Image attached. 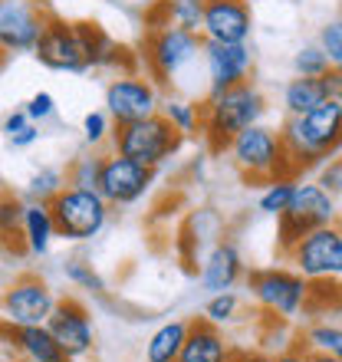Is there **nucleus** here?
Returning <instances> with one entry per match:
<instances>
[{
  "instance_id": "25",
  "label": "nucleus",
  "mask_w": 342,
  "mask_h": 362,
  "mask_svg": "<svg viewBox=\"0 0 342 362\" xmlns=\"http://www.w3.org/2000/svg\"><path fill=\"white\" fill-rule=\"evenodd\" d=\"M162 115L168 119L181 135H201L204 129V105L198 103H184V99H165L162 103Z\"/></svg>"
},
{
  "instance_id": "44",
  "label": "nucleus",
  "mask_w": 342,
  "mask_h": 362,
  "mask_svg": "<svg viewBox=\"0 0 342 362\" xmlns=\"http://www.w3.org/2000/svg\"><path fill=\"white\" fill-rule=\"evenodd\" d=\"M339 23H342V7H339Z\"/></svg>"
},
{
  "instance_id": "15",
  "label": "nucleus",
  "mask_w": 342,
  "mask_h": 362,
  "mask_svg": "<svg viewBox=\"0 0 342 362\" xmlns=\"http://www.w3.org/2000/svg\"><path fill=\"white\" fill-rule=\"evenodd\" d=\"M47 326L53 329L57 343L63 346V353H66L73 362L93 353V346H95L93 316H89V310L79 303L76 296H66V300H59Z\"/></svg>"
},
{
  "instance_id": "29",
  "label": "nucleus",
  "mask_w": 342,
  "mask_h": 362,
  "mask_svg": "<svg viewBox=\"0 0 342 362\" xmlns=\"http://www.w3.org/2000/svg\"><path fill=\"white\" fill-rule=\"evenodd\" d=\"M303 343L313 349V353H326L333 359L342 362V326L333 323H313L303 333Z\"/></svg>"
},
{
  "instance_id": "35",
  "label": "nucleus",
  "mask_w": 342,
  "mask_h": 362,
  "mask_svg": "<svg viewBox=\"0 0 342 362\" xmlns=\"http://www.w3.org/2000/svg\"><path fill=\"white\" fill-rule=\"evenodd\" d=\"M319 47L326 49V57H329L333 69H342V23L339 20L329 23V27H323V33H319Z\"/></svg>"
},
{
  "instance_id": "4",
  "label": "nucleus",
  "mask_w": 342,
  "mask_h": 362,
  "mask_svg": "<svg viewBox=\"0 0 342 362\" xmlns=\"http://www.w3.org/2000/svg\"><path fill=\"white\" fill-rule=\"evenodd\" d=\"M181 142H184V135L162 112L145 115L138 122L115 125L112 132V152L125 155L138 165H148V168H158V165L168 162L181 148Z\"/></svg>"
},
{
  "instance_id": "31",
  "label": "nucleus",
  "mask_w": 342,
  "mask_h": 362,
  "mask_svg": "<svg viewBox=\"0 0 342 362\" xmlns=\"http://www.w3.org/2000/svg\"><path fill=\"white\" fill-rule=\"evenodd\" d=\"M63 274H66L69 284H76L79 290H89V293L95 296H105V284H102V276L93 270V264H86L83 257H69L63 260Z\"/></svg>"
},
{
  "instance_id": "12",
  "label": "nucleus",
  "mask_w": 342,
  "mask_h": 362,
  "mask_svg": "<svg viewBox=\"0 0 342 362\" xmlns=\"http://www.w3.org/2000/svg\"><path fill=\"white\" fill-rule=\"evenodd\" d=\"M105 112L112 115L115 125L138 122L145 115L162 112L158 103V89L142 73H119V76L105 86Z\"/></svg>"
},
{
  "instance_id": "6",
  "label": "nucleus",
  "mask_w": 342,
  "mask_h": 362,
  "mask_svg": "<svg viewBox=\"0 0 342 362\" xmlns=\"http://www.w3.org/2000/svg\"><path fill=\"white\" fill-rule=\"evenodd\" d=\"M326 224H336V198L319 181L300 178L290 208L276 218V244L283 254H290L309 230L326 228Z\"/></svg>"
},
{
  "instance_id": "37",
  "label": "nucleus",
  "mask_w": 342,
  "mask_h": 362,
  "mask_svg": "<svg viewBox=\"0 0 342 362\" xmlns=\"http://www.w3.org/2000/svg\"><path fill=\"white\" fill-rule=\"evenodd\" d=\"M319 185L329 194H342V158H329L326 165H319Z\"/></svg>"
},
{
  "instance_id": "45",
  "label": "nucleus",
  "mask_w": 342,
  "mask_h": 362,
  "mask_svg": "<svg viewBox=\"0 0 342 362\" xmlns=\"http://www.w3.org/2000/svg\"><path fill=\"white\" fill-rule=\"evenodd\" d=\"M244 4H250V0H244Z\"/></svg>"
},
{
  "instance_id": "24",
  "label": "nucleus",
  "mask_w": 342,
  "mask_h": 362,
  "mask_svg": "<svg viewBox=\"0 0 342 362\" xmlns=\"http://www.w3.org/2000/svg\"><path fill=\"white\" fill-rule=\"evenodd\" d=\"M102 168H105V155L102 152H83V155H76V158L66 165V185H73V188L99 191Z\"/></svg>"
},
{
  "instance_id": "20",
  "label": "nucleus",
  "mask_w": 342,
  "mask_h": 362,
  "mask_svg": "<svg viewBox=\"0 0 342 362\" xmlns=\"http://www.w3.org/2000/svg\"><path fill=\"white\" fill-rule=\"evenodd\" d=\"M230 356H234V349L228 346L218 323H211L204 316L188 320V339H184L178 362H230Z\"/></svg>"
},
{
  "instance_id": "10",
  "label": "nucleus",
  "mask_w": 342,
  "mask_h": 362,
  "mask_svg": "<svg viewBox=\"0 0 342 362\" xmlns=\"http://www.w3.org/2000/svg\"><path fill=\"white\" fill-rule=\"evenodd\" d=\"M57 296L47 286V280L37 274H20L4 290V323L7 326H40L49 323L57 310Z\"/></svg>"
},
{
  "instance_id": "38",
  "label": "nucleus",
  "mask_w": 342,
  "mask_h": 362,
  "mask_svg": "<svg viewBox=\"0 0 342 362\" xmlns=\"http://www.w3.org/2000/svg\"><path fill=\"white\" fill-rule=\"evenodd\" d=\"M23 109L30 112L33 122H43V119H49V115L57 112V99L49 93H37V95H30V103L23 105Z\"/></svg>"
},
{
  "instance_id": "9",
  "label": "nucleus",
  "mask_w": 342,
  "mask_h": 362,
  "mask_svg": "<svg viewBox=\"0 0 342 362\" xmlns=\"http://www.w3.org/2000/svg\"><path fill=\"white\" fill-rule=\"evenodd\" d=\"M286 257L306 280H342V228L326 224L309 230Z\"/></svg>"
},
{
  "instance_id": "8",
  "label": "nucleus",
  "mask_w": 342,
  "mask_h": 362,
  "mask_svg": "<svg viewBox=\"0 0 342 362\" xmlns=\"http://www.w3.org/2000/svg\"><path fill=\"white\" fill-rule=\"evenodd\" d=\"M247 286L260 303V310H266L270 316H280V320L300 316L306 310V300H309V280L296 267L250 270Z\"/></svg>"
},
{
  "instance_id": "27",
  "label": "nucleus",
  "mask_w": 342,
  "mask_h": 362,
  "mask_svg": "<svg viewBox=\"0 0 342 362\" xmlns=\"http://www.w3.org/2000/svg\"><path fill=\"white\" fill-rule=\"evenodd\" d=\"M162 7H165V20L171 27H184L191 33H201L208 0H162Z\"/></svg>"
},
{
  "instance_id": "26",
  "label": "nucleus",
  "mask_w": 342,
  "mask_h": 362,
  "mask_svg": "<svg viewBox=\"0 0 342 362\" xmlns=\"http://www.w3.org/2000/svg\"><path fill=\"white\" fill-rule=\"evenodd\" d=\"M296 185H300V178H273L270 185H264L260 198H256V211L266 214V218H280L293 201Z\"/></svg>"
},
{
  "instance_id": "23",
  "label": "nucleus",
  "mask_w": 342,
  "mask_h": 362,
  "mask_svg": "<svg viewBox=\"0 0 342 362\" xmlns=\"http://www.w3.org/2000/svg\"><path fill=\"white\" fill-rule=\"evenodd\" d=\"M326 99H329V93L323 86V76H296L283 89V105L290 115L313 112L316 105H323Z\"/></svg>"
},
{
  "instance_id": "14",
  "label": "nucleus",
  "mask_w": 342,
  "mask_h": 362,
  "mask_svg": "<svg viewBox=\"0 0 342 362\" xmlns=\"http://www.w3.org/2000/svg\"><path fill=\"white\" fill-rule=\"evenodd\" d=\"M47 10L33 0H0V43L7 53H33L47 30Z\"/></svg>"
},
{
  "instance_id": "1",
  "label": "nucleus",
  "mask_w": 342,
  "mask_h": 362,
  "mask_svg": "<svg viewBox=\"0 0 342 362\" xmlns=\"http://www.w3.org/2000/svg\"><path fill=\"white\" fill-rule=\"evenodd\" d=\"M293 178L316 165H326L342 152V103L326 99L306 115H290L280 129Z\"/></svg>"
},
{
  "instance_id": "3",
  "label": "nucleus",
  "mask_w": 342,
  "mask_h": 362,
  "mask_svg": "<svg viewBox=\"0 0 342 362\" xmlns=\"http://www.w3.org/2000/svg\"><path fill=\"white\" fill-rule=\"evenodd\" d=\"M228 152L234 158V168L247 185H270L273 178H293L283 135L276 129H266L260 122L250 125L234 139Z\"/></svg>"
},
{
  "instance_id": "21",
  "label": "nucleus",
  "mask_w": 342,
  "mask_h": 362,
  "mask_svg": "<svg viewBox=\"0 0 342 362\" xmlns=\"http://www.w3.org/2000/svg\"><path fill=\"white\" fill-rule=\"evenodd\" d=\"M20 234H23V244H27L30 254H33V257H43V254L49 250V244H53V238H59V234H57V221H53L49 204H43V201L27 204Z\"/></svg>"
},
{
  "instance_id": "18",
  "label": "nucleus",
  "mask_w": 342,
  "mask_h": 362,
  "mask_svg": "<svg viewBox=\"0 0 342 362\" xmlns=\"http://www.w3.org/2000/svg\"><path fill=\"white\" fill-rule=\"evenodd\" d=\"M201 286L208 293H224L234 290L240 280H247V267L234 240H214L208 250V257L201 260Z\"/></svg>"
},
{
  "instance_id": "13",
  "label": "nucleus",
  "mask_w": 342,
  "mask_h": 362,
  "mask_svg": "<svg viewBox=\"0 0 342 362\" xmlns=\"http://www.w3.org/2000/svg\"><path fill=\"white\" fill-rule=\"evenodd\" d=\"M152 178L155 168L132 162V158H125L119 152H109L105 155L102 181H99V194L112 208H129V204L145 198V191L152 188Z\"/></svg>"
},
{
  "instance_id": "30",
  "label": "nucleus",
  "mask_w": 342,
  "mask_h": 362,
  "mask_svg": "<svg viewBox=\"0 0 342 362\" xmlns=\"http://www.w3.org/2000/svg\"><path fill=\"white\" fill-rule=\"evenodd\" d=\"M293 69L296 76H326L333 69V63H329V57H326V49L319 43H306V47L296 49Z\"/></svg>"
},
{
  "instance_id": "33",
  "label": "nucleus",
  "mask_w": 342,
  "mask_h": 362,
  "mask_svg": "<svg viewBox=\"0 0 342 362\" xmlns=\"http://www.w3.org/2000/svg\"><path fill=\"white\" fill-rule=\"evenodd\" d=\"M237 306H240V300H237V293H234V290H224V293H211V300L204 303V320H211V323L224 326V323H230V320L237 316Z\"/></svg>"
},
{
  "instance_id": "41",
  "label": "nucleus",
  "mask_w": 342,
  "mask_h": 362,
  "mask_svg": "<svg viewBox=\"0 0 342 362\" xmlns=\"http://www.w3.org/2000/svg\"><path fill=\"white\" fill-rule=\"evenodd\" d=\"M306 356H309V346L293 343V346H286V349H280V353L273 356V362H306Z\"/></svg>"
},
{
  "instance_id": "19",
  "label": "nucleus",
  "mask_w": 342,
  "mask_h": 362,
  "mask_svg": "<svg viewBox=\"0 0 342 362\" xmlns=\"http://www.w3.org/2000/svg\"><path fill=\"white\" fill-rule=\"evenodd\" d=\"M4 343L13 346V353L23 362H73L47 323L40 326H7L4 323Z\"/></svg>"
},
{
  "instance_id": "36",
  "label": "nucleus",
  "mask_w": 342,
  "mask_h": 362,
  "mask_svg": "<svg viewBox=\"0 0 342 362\" xmlns=\"http://www.w3.org/2000/svg\"><path fill=\"white\" fill-rule=\"evenodd\" d=\"M23 211L27 204H20L17 198H4V211H0V224H4V234H17L23 228Z\"/></svg>"
},
{
  "instance_id": "32",
  "label": "nucleus",
  "mask_w": 342,
  "mask_h": 362,
  "mask_svg": "<svg viewBox=\"0 0 342 362\" xmlns=\"http://www.w3.org/2000/svg\"><path fill=\"white\" fill-rule=\"evenodd\" d=\"M63 188H66V175L59 172V168H40L27 185V191L33 194V201H43V204H49Z\"/></svg>"
},
{
  "instance_id": "28",
  "label": "nucleus",
  "mask_w": 342,
  "mask_h": 362,
  "mask_svg": "<svg viewBox=\"0 0 342 362\" xmlns=\"http://www.w3.org/2000/svg\"><path fill=\"white\" fill-rule=\"evenodd\" d=\"M326 310H342V284L333 280H309V300L303 313L326 316Z\"/></svg>"
},
{
  "instance_id": "5",
  "label": "nucleus",
  "mask_w": 342,
  "mask_h": 362,
  "mask_svg": "<svg viewBox=\"0 0 342 362\" xmlns=\"http://www.w3.org/2000/svg\"><path fill=\"white\" fill-rule=\"evenodd\" d=\"M198 53H204L201 33H191L184 27H155L145 33L138 57H142L145 76L158 86H171V79L178 76L191 59H198Z\"/></svg>"
},
{
  "instance_id": "43",
  "label": "nucleus",
  "mask_w": 342,
  "mask_h": 362,
  "mask_svg": "<svg viewBox=\"0 0 342 362\" xmlns=\"http://www.w3.org/2000/svg\"><path fill=\"white\" fill-rule=\"evenodd\" d=\"M306 362H339V359H333V356H326V353H313V349H309Z\"/></svg>"
},
{
  "instance_id": "16",
  "label": "nucleus",
  "mask_w": 342,
  "mask_h": 362,
  "mask_svg": "<svg viewBox=\"0 0 342 362\" xmlns=\"http://www.w3.org/2000/svg\"><path fill=\"white\" fill-rule=\"evenodd\" d=\"M204 66H208L211 93H224L230 86L250 83L254 73V53L247 43H211L204 40Z\"/></svg>"
},
{
  "instance_id": "17",
  "label": "nucleus",
  "mask_w": 342,
  "mask_h": 362,
  "mask_svg": "<svg viewBox=\"0 0 342 362\" xmlns=\"http://www.w3.org/2000/svg\"><path fill=\"white\" fill-rule=\"evenodd\" d=\"M254 30V13L244 0H208L201 37L211 43H247Z\"/></svg>"
},
{
  "instance_id": "34",
  "label": "nucleus",
  "mask_w": 342,
  "mask_h": 362,
  "mask_svg": "<svg viewBox=\"0 0 342 362\" xmlns=\"http://www.w3.org/2000/svg\"><path fill=\"white\" fill-rule=\"evenodd\" d=\"M112 115L105 112H86V119H83V135H86V142L93 145V148H99L102 142H112Z\"/></svg>"
},
{
  "instance_id": "40",
  "label": "nucleus",
  "mask_w": 342,
  "mask_h": 362,
  "mask_svg": "<svg viewBox=\"0 0 342 362\" xmlns=\"http://www.w3.org/2000/svg\"><path fill=\"white\" fill-rule=\"evenodd\" d=\"M40 139V122H30L23 132H17V135H10L7 139V145L10 148H30V145Z\"/></svg>"
},
{
  "instance_id": "39",
  "label": "nucleus",
  "mask_w": 342,
  "mask_h": 362,
  "mask_svg": "<svg viewBox=\"0 0 342 362\" xmlns=\"http://www.w3.org/2000/svg\"><path fill=\"white\" fill-rule=\"evenodd\" d=\"M33 122V119H30V112L27 109H13V112L7 115V119H4V135H17V132H23V129H27V125Z\"/></svg>"
},
{
  "instance_id": "2",
  "label": "nucleus",
  "mask_w": 342,
  "mask_h": 362,
  "mask_svg": "<svg viewBox=\"0 0 342 362\" xmlns=\"http://www.w3.org/2000/svg\"><path fill=\"white\" fill-rule=\"evenodd\" d=\"M204 105V129H201V139L208 142V148L214 155L228 152L234 139H237L244 129L256 125L266 112V99L264 93L254 86V83H240V86H230L224 93H211Z\"/></svg>"
},
{
  "instance_id": "22",
  "label": "nucleus",
  "mask_w": 342,
  "mask_h": 362,
  "mask_svg": "<svg viewBox=\"0 0 342 362\" xmlns=\"http://www.w3.org/2000/svg\"><path fill=\"white\" fill-rule=\"evenodd\" d=\"M184 339H188V320L162 323L152 333L148 346H145V359L148 362H178L181 349H184Z\"/></svg>"
},
{
  "instance_id": "42",
  "label": "nucleus",
  "mask_w": 342,
  "mask_h": 362,
  "mask_svg": "<svg viewBox=\"0 0 342 362\" xmlns=\"http://www.w3.org/2000/svg\"><path fill=\"white\" fill-rule=\"evenodd\" d=\"M323 86H326V93H329V99L342 103V69H329L323 76Z\"/></svg>"
},
{
  "instance_id": "7",
  "label": "nucleus",
  "mask_w": 342,
  "mask_h": 362,
  "mask_svg": "<svg viewBox=\"0 0 342 362\" xmlns=\"http://www.w3.org/2000/svg\"><path fill=\"white\" fill-rule=\"evenodd\" d=\"M53 221H57V234L63 240H93L99 230L109 224V211L112 204L89 188H66L49 201Z\"/></svg>"
},
{
  "instance_id": "46",
  "label": "nucleus",
  "mask_w": 342,
  "mask_h": 362,
  "mask_svg": "<svg viewBox=\"0 0 342 362\" xmlns=\"http://www.w3.org/2000/svg\"><path fill=\"white\" fill-rule=\"evenodd\" d=\"M339 284H342V280H339Z\"/></svg>"
},
{
  "instance_id": "11",
  "label": "nucleus",
  "mask_w": 342,
  "mask_h": 362,
  "mask_svg": "<svg viewBox=\"0 0 342 362\" xmlns=\"http://www.w3.org/2000/svg\"><path fill=\"white\" fill-rule=\"evenodd\" d=\"M33 57L47 69H57V73H89V59H86L79 27L73 20L57 17V13L47 17V30H43Z\"/></svg>"
}]
</instances>
